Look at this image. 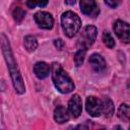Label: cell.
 I'll list each match as a JSON object with an SVG mask.
<instances>
[{
    "label": "cell",
    "mask_w": 130,
    "mask_h": 130,
    "mask_svg": "<svg viewBox=\"0 0 130 130\" xmlns=\"http://www.w3.org/2000/svg\"><path fill=\"white\" fill-rule=\"evenodd\" d=\"M1 48H2V54L4 56V59L6 61V64H7L9 73H10L13 87L17 93L22 94L25 91V85H24L22 76L20 74V71L17 67V64L14 60L8 39L6 38L4 34H1Z\"/></svg>",
    "instance_id": "obj_1"
},
{
    "label": "cell",
    "mask_w": 130,
    "mask_h": 130,
    "mask_svg": "<svg viewBox=\"0 0 130 130\" xmlns=\"http://www.w3.org/2000/svg\"><path fill=\"white\" fill-rule=\"evenodd\" d=\"M52 79L55 87L61 93H69L74 89L72 79L58 63L52 64Z\"/></svg>",
    "instance_id": "obj_2"
},
{
    "label": "cell",
    "mask_w": 130,
    "mask_h": 130,
    "mask_svg": "<svg viewBox=\"0 0 130 130\" xmlns=\"http://www.w3.org/2000/svg\"><path fill=\"white\" fill-rule=\"evenodd\" d=\"M61 25L64 34L68 38H72L78 32L81 26V20L76 13L66 11L61 16Z\"/></svg>",
    "instance_id": "obj_3"
},
{
    "label": "cell",
    "mask_w": 130,
    "mask_h": 130,
    "mask_svg": "<svg viewBox=\"0 0 130 130\" xmlns=\"http://www.w3.org/2000/svg\"><path fill=\"white\" fill-rule=\"evenodd\" d=\"M96 27L93 25H87L82 30L80 37L78 38L77 46L79 49L87 50L95 41L96 38Z\"/></svg>",
    "instance_id": "obj_4"
},
{
    "label": "cell",
    "mask_w": 130,
    "mask_h": 130,
    "mask_svg": "<svg viewBox=\"0 0 130 130\" xmlns=\"http://www.w3.org/2000/svg\"><path fill=\"white\" fill-rule=\"evenodd\" d=\"M114 32L123 43H130V24L123 20L115 21L113 25Z\"/></svg>",
    "instance_id": "obj_5"
},
{
    "label": "cell",
    "mask_w": 130,
    "mask_h": 130,
    "mask_svg": "<svg viewBox=\"0 0 130 130\" xmlns=\"http://www.w3.org/2000/svg\"><path fill=\"white\" fill-rule=\"evenodd\" d=\"M35 20L37 24L44 29H51L54 24L53 16L46 11H39L35 14Z\"/></svg>",
    "instance_id": "obj_6"
},
{
    "label": "cell",
    "mask_w": 130,
    "mask_h": 130,
    "mask_svg": "<svg viewBox=\"0 0 130 130\" xmlns=\"http://www.w3.org/2000/svg\"><path fill=\"white\" fill-rule=\"evenodd\" d=\"M87 113L91 117H99L102 114V101L95 96H88L85 102Z\"/></svg>",
    "instance_id": "obj_7"
},
{
    "label": "cell",
    "mask_w": 130,
    "mask_h": 130,
    "mask_svg": "<svg viewBox=\"0 0 130 130\" xmlns=\"http://www.w3.org/2000/svg\"><path fill=\"white\" fill-rule=\"evenodd\" d=\"M79 6H80L81 12L90 17L98 16V14L100 12L99 7L95 3V0H80Z\"/></svg>",
    "instance_id": "obj_8"
},
{
    "label": "cell",
    "mask_w": 130,
    "mask_h": 130,
    "mask_svg": "<svg viewBox=\"0 0 130 130\" xmlns=\"http://www.w3.org/2000/svg\"><path fill=\"white\" fill-rule=\"evenodd\" d=\"M82 111L81 99L78 94H73L68 102V112L73 118H77Z\"/></svg>",
    "instance_id": "obj_9"
},
{
    "label": "cell",
    "mask_w": 130,
    "mask_h": 130,
    "mask_svg": "<svg viewBox=\"0 0 130 130\" xmlns=\"http://www.w3.org/2000/svg\"><path fill=\"white\" fill-rule=\"evenodd\" d=\"M88 63L91 66L92 70L98 73L103 72L106 69V61L102 57V55H100L98 53H93L90 55V57L88 59Z\"/></svg>",
    "instance_id": "obj_10"
},
{
    "label": "cell",
    "mask_w": 130,
    "mask_h": 130,
    "mask_svg": "<svg viewBox=\"0 0 130 130\" xmlns=\"http://www.w3.org/2000/svg\"><path fill=\"white\" fill-rule=\"evenodd\" d=\"M34 72L39 79H44L50 73V66L46 62H37L34 66Z\"/></svg>",
    "instance_id": "obj_11"
},
{
    "label": "cell",
    "mask_w": 130,
    "mask_h": 130,
    "mask_svg": "<svg viewBox=\"0 0 130 130\" xmlns=\"http://www.w3.org/2000/svg\"><path fill=\"white\" fill-rule=\"evenodd\" d=\"M69 117H70V114L68 110H66L63 106L57 107L54 111V120L59 124H63L67 122L69 120Z\"/></svg>",
    "instance_id": "obj_12"
},
{
    "label": "cell",
    "mask_w": 130,
    "mask_h": 130,
    "mask_svg": "<svg viewBox=\"0 0 130 130\" xmlns=\"http://www.w3.org/2000/svg\"><path fill=\"white\" fill-rule=\"evenodd\" d=\"M102 114L110 118L114 114V104L111 99L104 98L102 100Z\"/></svg>",
    "instance_id": "obj_13"
},
{
    "label": "cell",
    "mask_w": 130,
    "mask_h": 130,
    "mask_svg": "<svg viewBox=\"0 0 130 130\" xmlns=\"http://www.w3.org/2000/svg\"><path fill=\"white\" fill-rule=\"evenodd\" d=\"M118 117L124 122H129L130 121V106L126 104H121L118 109Z\"/></svg>",
    "instance_id": "obj_14"
},
{
    "label": "cell",
    "mask_w": 130,
    "mask_h": 130,
    "mask_svg": "<svg viewBox=\"0 0 130 130\" xmlns=\"http://www.w3.org/2000/svg\"><path fill=\"white\" fill-rule=\"evenodd\" d=\"M23 45H24V48L26 49L27 52H34L38 47V41H37L36 37L29 35V36H26L24 38Z\"/></svg>",
    "instance_id": "obj_15"
},
{
    "label": "cell",
    "mask_w": 130,
    "mask_h": 130,
    "mask_svg": "<svg viewBox=\"0 0 130 130\" xmlns=\"http://www.w3.org/2000/svg\"><path fill=\"white\" fill-rule=\"evenodd\" d=\"M12 16H13V19L17 23H20L25 16V11L21 7H15L12 10Z\"/></svg>",
    "instance_id": "obj_16"
},
{
    "label": "cell",
    "mask_w": 130,
    "mask_h": 130,
    "mask_svg": "<svg viewBox=\"0 0 130 130\" xmlns=\"http://www.w3.org/2000/svg\"><path fill=\"white\" fill-rule=\"evenodd\" d=\"M85 53H86V50H83V49H79L76 52V54L74 56V62H75L76 67H79L82 65L84 57H85Z\"/></svg>",
    "instance_id": "obj_17"
},
{
    "label": "cell",
    "mask_w": 130,
    "mask_h": 130,
    "mask_svg": "<svg viewBox=\"0 0 130 130\" xmlns=\"http://www.w3.org/2000/svg\"><path fill=\"white\" fill-rule=\"evenodd\" d=\"M103 42L110 49H113L115 47V41H114L113 37L111 36V34L109 31H104V34H103Z\"/></svg>",
    "instance_id": "obj_18"
},
{
    "label": "cell",
    "mask_w": 130,
    "mask_h": 130,
    "mask_svg": "<svg viewBox=\"0 0 130 130\" xmlns=\"http://www.w3.org/2000/svg\"><path fill=\"white\" fill-rule=\"evenodd\" d=\"M48 4V0H27L26 5L28 8L35 7H45Z\"/></svg>",
    "instance_id": "obj_19"
},
{
    "label": "cell",
    "mask_w": 130,
    "mask_h": 130,
    "mask_svg": "<svg viewBox=\"0 0 130 130\" xmlns=\"http://www.w3.org/2000/svg\"><path fill=\"white\" fill-rule=\"evenodd\" d=\"M105 3L111 8H116L120 5L121 0H105Z\"/></svg>",
    "instance_id": "obj_20"
},
{
    "label": "cell",
    "mask_w": 130,
    "mask_h": 130,
    "mask_svg": "<svg viewBox=\"0 0 130 130\" xmlns=\"http://www.w3.org/2000/svg\"><path fill=\"white\" fill-rule=\"evenodd\" d=\"M54 45H55V47H56L58 50H62L63 47H64V42H63L61 39H57V40L54 41Z\"/></svg>",
    "instance_id": "obj_21"
},
{
    "label": "cell",
    "mask_w": 130,
    "mask_h": 130,
    "mask_svg": "<svg viewBox=\"0 0 130 130\" xmlns=\"http://www.w3.org/2000/svg\"><path fill=\"white\" fill-rule=\"evenodd\" d=\"M75 1H76V0H65V3H66L67 5H73V4L75 3Z\"/></svg>",
    "instance_id": "obj_22"
},
{
    "label": "cell",
    "mask_w": 130,
    "mask_h": 130,
    "mask_svg": "<svg viewBox=\"0 0 130 130\" xmlns=\"http://www.w3.org/2000/svg\"><path fill=\"white\" fill-rule=\"evenodd\" d=\"M18 1H22V0H18Z\"/></svg>",
    "instance_id": "obj_23"
},
{
    "label": "cell",
    "mask_w": 130,
    "mask_h": 130,
    "mask_svg": "<svg viewBox=\"0 0 130 130\" xmlns=\"http://www.w3.org/2000/svg\"><path fill=\"white\" fill-rule=\"evenodd\" d=\"M129 128H130V126H129Z\"/></svg>",
    "instance_id": "obj_24"
}]
</instances>
